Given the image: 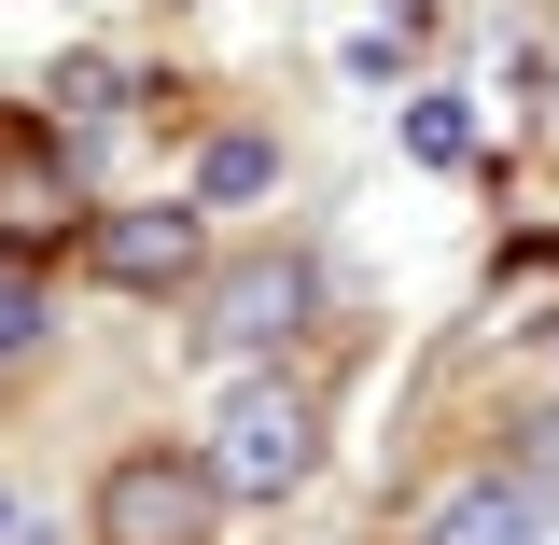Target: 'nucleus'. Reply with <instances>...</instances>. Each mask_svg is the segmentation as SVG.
Listing matches in <instances>:
<instances>
[{"label": "nucleus", "mask_w": 559, "mask_h": 545, "mask_svg": "<svg viewBox=\"0 0 559 545\" xmlns=\"http://www.w3.org/2000/svg\"><path fill=\"white\" fill-rule=\"evenodd\" d=\"M210 476H224V503H294L322 476V406L294 378H238L224 419H210Z\"/></svg>", "instance_id": "f257e3e1"}, {"label": "nucleus", "mask_w": 559, "mask_h": 545, "mask_svg": "<svg viewBox=\"0 0 559 545\" xmlns=\"http://www.w3.org/2000/svg\"><path fill=\"white\" fill-rule=\"evenodd\" d=\"M98 545H224L210 448H127V462L98 476Z\"/></svg>", "instance_id": "f03ea898"}, {"label": "nucleus", "mask_w": 559, "mask_h": 545, "mask_svg": "<svg viewBox=\"0 0 559 545\" xmlns=\"http://www.w3.org/2000/svg\"><path fill=\"white\" fill-rule=\"evenodd\" d=\"M294 322H308V266H294V252H252V266H224L197 294V349L210 364H252V349H280Z\"/></svg>", "instance_id": "7ed1b4c3"}, {"label": "nucleus", "mask_w": 559, "mask_h": 545, "mask_svg": "<svg viewBox=\"0 0 559 545\" xmlns=\"http://www.w3.org/2000/svg\"><path fill=\"white\" fill-rule=\"evenodd\" d=\"M84 252H98V280H127V294H168V280H197V210L182 197L168 210H112Z\"/></svg>", "instance_id": "20e7f679"}, {"label": "nucleus", "mask_w": 559, "mask_h": 545, "mask_svg": "<svg viewBox=\"0 0 559 545\" xmlns=\"http://www.w3.org/2000/svg\"><path fill=\"white\" fill-rule=\"evenodd\" d=\"M419 545H559V532H546V503H532L518 476H489V489H448Z\"/></svg>", "instance_id": "39448f33"}, {"label": "nucleus", "mask_w": 559, "mask_h": 545, "mask_svg": "<svg viewBox=\"0 0 559 545\" xmlns=\"http://www.w3.org/2000/svg\"><path fill=\"white\" fill-rule=\"evenodd\" d=\"M43 336V280H28V252H0V364Z\"/></svg>", "instance_id": "423d86ee"}, {"label": "nucleus", "mask_w": 559, "mask_h": 545, "mask_svg": "<svg viewBox=\"0 0 559 545\" xmlns=\"http://www.w3.org/2000/svg\"><path fill=\"white\" fill-rule=\"evenodd\" d=\"M0 545H57V532H0Z\"/></svg>", "instance_id": "0eeeda50"}]
</instances>
